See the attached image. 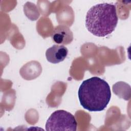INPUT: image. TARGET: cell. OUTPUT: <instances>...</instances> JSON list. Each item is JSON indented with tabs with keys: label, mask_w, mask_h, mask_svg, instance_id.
<instances>
[{
	"label": "cell",
	"mask_w": 131,
	"mask_h": 131,
	"mask_svg": "<svg viewBox=\"0 0 131 131\" xmlns=\"http://www.w3.org/2000/svg\"><path fill=\"white\" fill-rule=\"evenodd\" d=\"M118 21L116 6L101 3L92 7L85 17V26L95 36L104 37L115 29Z\"/></svg>",
	"instance_id": "7a4b0ae2"
},
{
	"label": "cell",
	"mask_w": 131,
	"mask_h": 131,
	"mask_svg": "<svg viewBox=\"0 0 131 131\" xmlns=\"http://www.w3.org/2000/svg\"><path fill=\"white\" fill-rule=\"evenodd\" d=\"M68 54V50L65 46L55 45L47 50L46 57L49 62L57 63L63 61Z\"/></svg>",
	"instance_id": "5b68a950"
},
{
	"label": "cell",
	"mask_w": 131,
	"mask_h": 131,
	"mask_svg": "<svg viewBox=\"0 0 131 131\" xmlns=\"http://www.w3.org/2000/svg\"><path fill=\"white\" fill-rule=\"evenodd\" d=\"M45 127L47 131H76L77 122L74 116L71 113L59 110L55 111L50 115L46 122Z\"/></svg>",
	"instance_id": "3957f363"
},
{
	"label": "cell",
	"mask_w": 131,
	"mask_h": 131,
	"mask_svg": "<svg viewBox=\"0 0 131 131\" xmlns=\"http://www.w3.org/2000/svg\"><path fill=\"white\" fill-rule=\"evenodd\" d=\"M78 95L80 103L84 108L90 112H100L108 105L111 92L106 81L94 76L81 83Z\"/></svg>",
	"instance_id": "6da1fadb"
},
{
	"label": "cell",
	"mask_w": 131,
	"mask_h": 131,
	"mask_svg": "<svg viewBox=\"0 0 131 131\" xmlns=\"http://www.w3.org/2000/svg\"><path fill=\"white\" fill-rule=\"evenodd\" d=\"M51 37L54 42L57 44L67 45L73 41V34L68 26L60 25L54 28Z\"/></svg>",
	"instance_id": "277c9868"
}]
</instances>
